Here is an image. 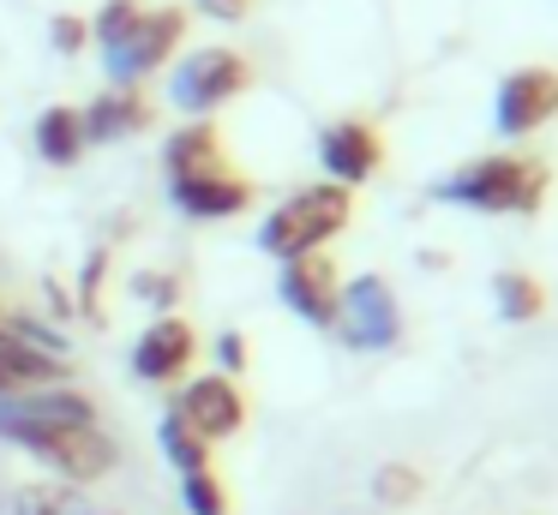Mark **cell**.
<instances>
[{
	"label": "cell",
	"instance_id": "10",
	"mask_svg": "<svg viewBox=\"0 0 558 515\" xmlns=\"http://www.w3.org/2000/svg\"><path fill=\"white\" fill-rule=\"evenodd\" d=\"M277 294H282V306L294 311V318H306V323H337V294H342V282H337V263L325 258V252H306V258H289L282 263V275H277Z\"/></svg>",
	"mask_w": 558,
	"mask_h": 515
},
{
	"label": "cell",
	"instance_id": "18",
	"mask_svg": "<svg viewBox=\"0 0 558 515\" xmlns=\"http://www.w3.org/2000/svg\"><path fill=\"white\" fill-rule=\"evenodd\" d=\"M157 438H162V455H169V462L181 467V479H186V474H205V467H210V443L198 438V431L186 426L181 414H162Z\"/></svg>",
	"mask_w": 558,
	"mask_h": 515
},
{
	"label": "cell",
	"instance_id": "13",
	"mask_svg": "<svg viewBox=\"0 0 558 515\" xmlns=\"http://www.w3.org/2000/svg\"><path fill=\"white\" fill-rule=\"evenodd\" d=\"M169 198L181 204L186 216H198V222H217V216H241L246 204H253V186H246L234 168H210V174L169 180Z\"/></svg>",
	"mask_w": 558,
	"mask_h": 515
},
{
	"label": "cell",
	"instance_id": "26",
	"mask_svg": "<svg viewBox=\"0 0 558 515\" xmlns=\"http://www.w3.org/2000/svg\"><path fill=\"white\" fill-rule=\"evenodd\" d=\"M210 19H246V0H198Z\"/></svg>",
	"mask_w": 558,
	"mask_h": 515
},
{
	"label": "cell",
	"instance_id": "27",
	"mask_svg": "<svg viewBox=\"0 0 558 515\" xmlns=\"http://www.w3.org/2000/svg\"><path fill=\"white\" fill-rule=\"evenodd\" d=\"M138 294H145V299H174V282H157V275H138Z\"/></svg>",
	"mask_w": 558,
	"mask_h": 515
},
{
	"label": "cell",
	"instance_id": "15",
	"mask_svg": "<svg viewBox=\"0 0 558 515\" xmlns=\"http://www.w3.org/2000/svg\"><path fill=\"white\" fill-rule=\"evenodd\" d=\"M61 354H49V347L37 342H19L13 330L0 335V395H25V390H49V383H61Z\"/></svg>",
	"mask_w": 558,
	"mask_h": 515
},
{
	"label": "cell",
	"instance_id": "24",
	"mask_svg": "<svg viewBox=\"0 0 558 515\" xmlns=\"http://www.w3.org/2000/svg\"><path fill=\"white\" fill-rule=\"evenodd\" d=\"M49 42L61 48V54H78V48H90V24L78 19V12H61V19L49 24Z\"/></svg>",
	"mask_w": 558,
	"mask_h": 515
},
{
	"label": "cell",
	"instance_id": "11",
	"mask_svg": "<svg viewBox=\"0 0 558 515\" xmlns=\"http://www.w3.org/2000/svg\"><path fill=\"white\" fill-rule=\"evenodd\" d=\"M318 162H325L330 186L354 192L361 180L378 174V162H385V138H378L366 120H337V126L318 132Z\"/></svg>",
	"mask_w": 558,
	"mask_h": 515
},
{
	"label": "cell",
	"instance_id": "4",
	"mask_svg": "<svg viewBox=\"0 0 558 515\" xmlns=\"http://www.w3.org/2000/svg\"><path fill=\"white\" fill-rule=\"evenodd\" d=\"M181 36H186V12L181 7H138L133 30H126L114 48H102L109 84H133V78H145V72H157L162 60L181 48Z\"/></svg>",
	"mask_w": 558,
	"mask_h": 515
},
{
	"label": "cell",
	"instance_id": "14",
	"mask_svg": "<svg viewBox=\"0 0 558 515\" xmlns=\"http://www.w3.org/2000/svg\"><path fill=\"white\" fill-rule=\"evenodd\" d=\"M150 96L138 90V84H109V90L97 96L90 108H78V120H85V138L90 144H114V138H133V132L150 126Z\"/></svg>",
	"mask_w": 558,
	"mask_h": 515
},
{
	"label": "cell",
	"instance_id": "8",
	"mask_svg": "<svg viewBox=\"0 0 558 515\" xmlns=\"http://www.w3.org/2000/svg\"><path fill=\"white\" fill-rule=\"evenodd\" d=\"M553 114H558V72L553 66H517L498 84L493 120H498L505 138H529V132H541Z\"/></svg>",
	"mask_w": 558,
	"mask_h": 515
},
{
	"label": "cell",
	"instance_id": "20",
	"mask_svg": "<svg viewBox=\"0 0 558 515\" xmlns=\"http://www.w3.org/2000/svg\"><path fill=\"white\" fill-rule=\"evenodd\" d=\"M181 498H186V510H193V515H229V486H222L210 467L181 479Z\"/></svg>",
	"mask_w": 558,
	"mask_h": 515
},
{
	"label": "cell",
	"instance_id": "21",
	"mask_svg": "<svg viewBox=\"0 0 558 515\" xmlns=\"http://www.w3.org/2000/svg\"><path fill=\"white\" fill-rule=\"evenodd\" d=\"M373 498L390 503V510H397V503H414V498H421V474H414V467H402V462L378 467V474H373Z\"/></svg>",
	"mask_w": 558,
	"mask_h": 515
},
{
	"label": "cell",
	"instance_id": "19",
	"mask_svg": "<svg viewBox=\"0 0 558 515\" xmlns=\"http://www.w3.org/2000/svg\"><path fill=\"white\" fill-rule=\"evenodd\" d=\"M493 294H498V311H505L510 323H534L546 311V287L534 282L529 270H505L493 282Z\"/></svg>",
	"mask_w": 558,
	"mask_h": 515
},
{
	"label": "cell",
	"instance_id": "2",
	"mask_svg": "<svg viewBox=\"0 0 558 515\" xmlns=\"http://www.w3.org/2000/svg\"><path fill=\"white\" fill-rule=\"evenodd\" d=\"M349 210H354V192L342 186H306L294 192V198H282L277 210L265 216V228H258V252H270L277 263L289 258H306V252H325L330 240L349 228Z\"/></svg>",
	"mask_w": 558,
	"mask_h": 515
},
{
	"label": "cell",
	"instance_id": "23",
	"mask_svg": "<svg viewBox=\"0 0 558 515\" xmlns=\"http://www.w3.org/2000/svg\"><path fill=\"white\" fill-rule=\"evenodd\" d=\"M19 515H78L61 486H25L19 491Z\"/></svg>",
	"mask_w": 558,
	"mask_h": 515
},
{
	"label": "cell",
	"instance_id": "6",
	"mask_svg": "<svg viewBox=\"0 0 558 515\" xmlns=\"http://www.w3.org/2000/svg\"><path fill=\"white\" fill-rule=\"evenodd\" d=\"M61 426H97V402L66 383H49V390H25V395H0V438L31 443L43 431Z\"/></svg>",
	"mask_w": 558,
	"mask_h": 515
},
{
	"label": "cell",
	"instance_id": "9",
	"mask_svg": "<svg viewBox=\"0 0 558 515\" xmlns=\"http://www.w3.org/2000/svg\"><path fill=\"white\" fill-rule=\"evenodd\" d=\"M174 414H181L205 443H222L246 426V402H241V390H234V378H222V371H205V378L186 383V390L174 395Z\"/></svg>",
	"mask_w": 558,
	"mask_h": 515
},
{
	"label": "cell",
	"instance_id": "17",
	"mask_svg": "<svg viewBox=\"0 0 558 515\" xmlns=\"http://www.w3.org/2000/svg\"><path fill=\"white\" fill-rule=\"evenodd\" d=\"M162 162H169V180H186V174H210V168H222V138L210 120H193V126L169 132V150H162Z\"/></svg>",
	"mask_w": 558,
	"mask_h": 515
},
{
	"label": "cell",
	"instance_id": "7",
	"mask_svg": "<svg viewBox=\"0 0 558 515\" xmlns=\"http://www.w3.org/2000/svg\"><path fill=\"white\" fill-rule=\"evenodd\" d=\"M37 462H49L66 486H97L102 474L114 467V438L102 426H61V431H43V438L25 443Z\"/></svg>",
	"mask_w": 558,
	"mask_h": 515
},
{
	"label": "cell",
	"instance_id": "5",
	"mask_svg": "<svg viewBox=\"0 0 558 515\" xmlns=\"http://www.w3.org/2000/svg\"><path fill=\"white\" fill-rule=\"evenodd\" d=\"M337 330L349 347H397L402 342V306L385 275H354L337 294Z\"/></svg>",
	"mask_w": 558,
	"mask_h": 515
},
{
	"label": "cell",
	"instance_id": "1",
	"mask_svg": "<svg viewBox=\"0 0 558 515\" xmlns=\"http://www.w3.org/2000/svg\"><path fill=\"white\" fill-rule=\"evenodd\" d=\"M546 186H553V168L541 156L498 150V156H481V162L457 168L450 180H438L433 198L481 210V216H534L546 204Z\"/></svg>",
	"mask_w": 558,
	"mask_h": 515
},
{
	"label": "cell",
	"instance_id": "25",
	"mask_svg": "<svg viewBox=\"0 0 558 515\" xmlns=\"http://www.w3.org/2000/svg\"><path fill=\"white\" fill-rule=\"evenodd\" d=\"M217 366H222V378H229V371H246V342L241 335H217Z\"/></svg>",
	"mask_w": 558,
	"mask_h": 515
},
{
	"label": "cell",
	"instance_id": "12",
	"mask_svg": "<svg viewBox=\"0 0 558 515\" xmlns=\"http://www.w3.org/2000/svg\"><path fill=\"white\" fill-rule=\"evenodd\" d=\"M198 354V335L186 318H174V311H162L157 323H145V335L133 342V371L145 383H174L186 366H193Z\"/></svg>",
	"mask_w": 558,
	"mask_h": 515
},
{
	"label": "cell",
	"instance_id": "3",
	"mask_svg": "<svg viewBox=\"0 0 558 515\" xmlns=\"http://www.w3.org/2000/svg\"><path fill=\"white\" fill-rule=\"evenodd\" d=\"M246 84H253V66H246L234 48H193L169 78V102L181 108V114L210 120L222 102H234Z\"/></svg>",
	"mask_w": 558,
	"mask_h": 515
},
{
	"label": "cell",
	"instance_id": "16",
	"mask_svg": "<svg viewBox=\"0 0 558 515\" xmlns=\"http://www.w3.org/2000/svg\"><path fill=\"white\" fill-rule=\"evenodd\" d=\"M85 150H90V138H85L78 108H66V102L43 108V120H37V156H43V162H49V168H73Z\"/></svg>",
	"mask_w": 558,
	"mask_h": 515
},
{
	"label": "cell",
	"instance_id": "22",
	"mask_svg": "<svg viewBox=\"0 0 558 515\" xmlns=\"http://www.w3.org/2000/svg\"><path fill=\"white\" fill-rule=\"evenodd\" d=\"M133 19H138V0H109V7L97 12V24H90V42L114 48L126 30H133Z\"/></svg>",
	"mask_w": 558,
	"mask_h": 515
},
{
	"label": "cell",
	"instance_id": "28",
	"mask_svg": "<svg viewBox=\"0 0 558 515\" xmlns=\"http://www.w3.org/2000/svg\"><path fill=\"white\" fill-rule=\"evenodd\" d=\"M0 335H7V318H0Z\"/></svg>",
	"mask_w": 558,
	"mask_h": 515
}]
</instances>
